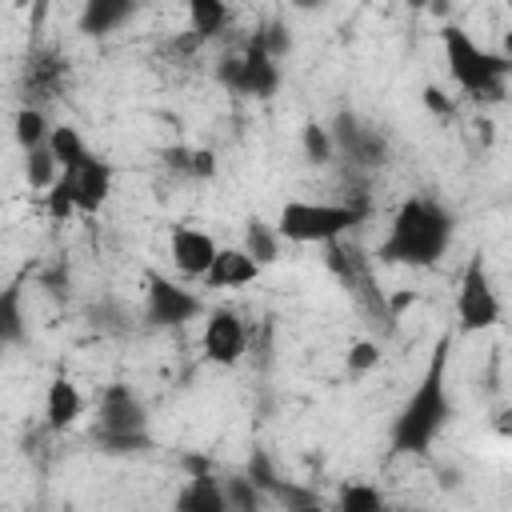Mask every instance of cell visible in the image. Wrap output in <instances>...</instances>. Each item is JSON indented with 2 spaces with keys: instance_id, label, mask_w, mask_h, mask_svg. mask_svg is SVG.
Returning a JSON list of instances; mask_svg holds the SVG:
<instances>
[{
  "instance_id": "d6a6232c",
  "label": "cell",
  "mask_w": 512,
  "mask_h": 512,
  "mask_svg": "<svg viewBox=\"0 0 512 512\" xmlns=\"http://www.w3.org/2000/svg\"><path fill=\"white\" fill-rule=\"evenodd\" d=\"M216 176V152L212 148H192L188 156V180H208Z\"/></svg>"
},
{
  "instance_id": "30bf717a",
  "label": "cell",
  "mask_w": 512,
  "mask_h": 512,
  "mask_svg": "<svg viewBox=\"0 0 512 512\" xmlns=\"http://www.w3.org/2000/svg\"><path fill=\"white\" fill-rule=\"evenodd\" d=\"M68 84V56L56 48V44H36L28 48L24 56V68H20V96L28 108H40L48 100H56Z\"/></svg>"
},
{
  "instance_id": "484cf974",
  "label": "cell",
  "mask_w": 512,
  "mask_h": 512,
  "mask_svg": "<svg viewBox=\"0 0 512 512\" xmlns=\"http://www.w3.org/2000/svg\"><path fill=\"white\" fill-rule=\"evenodd\" d=\"M224 484V512H264V504H268V496L240 472V476H228V480H220Z\"/></svg>"
},
{
  "instance_id": "7402d4cb",
  "label": "cell",
  "mask_w": 512,
  "mask_h": 512,
  "mask_svg": "<svg viewBox=\"0 0 512 512\" xmlns=\"http://www.w3.org/2000/svg\"><path fill=\"white\" fill-rule=\"evenodd\" d=\"M268 500H272V504H280V512H332L316 488L296 484V480H284V476L272 484Z\"/></svg>"
},
{
  "instance_id": "6da1fadb",
  "label": "cell",
  "mask_w": 512,
  "mask_h": 512,
  "mask_svg": "<svg viewBox=\"0 0 512 512\" xmlns=\"http://www.w3.org/2000/svg\"><path fill=\"white\" fill-rule=\"evenodd\" d=\"M448 348L452 340L440 336L432 344V356H428V368L424 376L416 380L412 396L404 400V408L396 412L392 428H388V444L392 452L400 456H424L432 448V440L448 428L452 420V396H448Z\"/></svg>"
},
{
  "instance_id": "44dd1931",
  "label": "cell",
  "mask_w": 512,
  "mask_h": 512,
  "mask_svg": "<svg viewBox=\"0 0 512 512\" xmlns=\"http://www.w3.org/2000/svg\"><path fill=\"white\" fill-rule=\"evenodd\" d=\"M280 244H284V240L276 236V228H272L268 220H260V216H248V220H244V244H240V248H244L260 268L280 260Z\"/></svg>"
},
{
  "instance_id": "cb8c5ba5",
  "label": "cell",
  "mask_w": 512,
  "mask_h": 512,
  "mask_svg": "<svg viewBox=\"0 0 512 512\" xmlns=\"http://www.w3.org/2000/svg\"><path fill=\"white\" fill-rule=\"evenodd\" d=\"M48 152H52V160H56L60 172H72L76 164H84V160L92 156V148L84 144V136H80L72 124H56V128H52V136H48Z\"/></svg>"
},
{
  "instance_id": "f1b7e54d",
  "label": "cell",
  "mask_w": 512,
  "mask_h": 512,
  "mask_svg": "<svg viewBox=\"0 0 512 512\" xmlns=\"http://www.w3.org/2000/svg\"><path fill=\"white\" fill-rule=\"evenodd\" d=\"M252 40H256V44L264 48V56H268V60H276V64H280V56L292 48V36H288V28H284L280 20H268V24H260V28L252 32Z\"/></svg>"
},
{
  "instance_id": "3957f363",
  "label": "cell",
  "mask_w": 512,
  "mask_h": 512,
  "mask_svg": "<svg viewBox=\"0 0 512 512\" xmlns=\"http://www.w3.org/2000/svg\"><path fill=\"white\" fill-rule=\"evenodd\" d=\"M440 40H444L448 72L460 84V92H468L472 100H484V104H500L508 96V76H512V56L508 52L480 48L460 24H444Z\"/></svg>"
},
{
  "instance_id": "7a4b0ae2",
  "label": "cell",
  "mask_w": 512,
  "mask_h": 512,
  "mask_svg": "<svg viewBox=\"0 0 512 512\" xmlns=\"http://www.w3.org/2000/svg\"><path fill=\"white\" fill-rule=\"evenodd\" d=\"M452 244V212L432 196H408L392 212V224L376 248L380 264L432 268Z\"/></svg>"
},
{
  "instance_id": "83f0119b",
  "label": "cell",
  "mask_w": 512,
  "mask_h": 512,
  "mask_svg": "<svg viewBox=\"0 0 512 512\" xmlns=\"http://www.w3.org/2000/svg\"><path fill=\"white\" fill-rule=\"evenodd\" d=\"M300 144H304L308 164H328V160L336 156V148H332V132H328L320 120H308V124L300 128Z\"/></svg>"
},
{
  "instance_id": "7c38bea8",
  "label": "cell",
  "mask_w": 512,
  "mask_h": 512,
  "mask_svg": "<svg viewBox=\"0 0 512 512\" xmlns=\"http://www.w3.org/2000/svg\"><path fill=\"white\" fill-rule=\"evenodd\" d=\"M328 132H332V148L340 156H348V164H356V168H376L388 156V140L376 128L360 124L356 112H340Z\"/></svg>"
},
{
  "instance_id": "ba28073f",
  "label": "cell",
  "mask_w": 512,
  "mask_h": 512,
  "mask_svg": "<svg viewBox=\"0 0 512 512\" xmlns=\"http://www.w3.org/2000/svg\"><path fill=\"white\" fill-rule=\"evenodd\" d=\"M456 320L460 332H488L500 324V296L488 280L484 256H468L464 272H460V292H456Z\"/></svg>"
},
{
  "instance_id": "ffe728a7",
  "label": "cell",
  "mask_w": 512,
  "mask_h": 512,
  "mask_svg": "<svg viewBox=\"0 0 512 512\" xmlns=\"http://www.w3.org/2000/svg\"><path fill=\"white\" fill-rule=\"evenodd\" d=\"M188 20H192V36L204 44V40H216L228 24H232V8L220 4V0H192L188 4Z\"/></svg>"
},
{
  "instance_id": "4fadbf2b",
  "label": "cell",
  "mask_w": 512,
  "mask_h": 512,
  "mask_svg": "<svg viewBox=\"0 0 512 512\" xmlns=\"http://www.w3.org/2000/svg\"><path fill=\"white\" fill-rule=\"evenodd\" d=\"M60 176H64V184H68V192H72L76 212H84V216L100 212V208L108 204V196H112V164L100 160L96 152H92L84 164H76L72 172H60Z\"/></svg>"
},
{
  "instance_id": "4dcf8cb0",
  "label": "cell",
  "mask_w": 512,
  "mask_h": 512,
  "mask_svg": "<svg viewBox=\"0 0 512 512\" xmlns=\"http://www.w3.org/2000/svg\"><path fill=\"white\" fill-rule=\"evenodd\" d=\"M380 364V344L376 340H356L352 348H348V356H344V368L352 372V376H364V372H372Z\"/></svg>"
},
{
  "instance_id": "9c48e42d",
  "label": "cell",
  "mask_w": 512,
  "mask_h": 512,
  "mask_svg": "<svg viewBox=\"0 0 512 512\" xmlns=\"http://www.w3.org/2000/svg\"><path fill=\"white\" fill-rule=\"evenodd\" d=\"M200 312H204V300L192 288H184V284H176L160 272H148V280H144V320L152 328H180Z\"/></svg>"
},
{
  "instance_id": "5b68a950",
  "label": "cell",
  "mask_w": 512,
  "mask_h": 512,
  "mask_svg": "<svg viewBox=\"0 0 512 512\" xmlns=\"http://www.w3.org/2000/svg\"><path fill=\"white\" fill-rule=\"evenodd\" d=\"M368 216V200L360 204H320V200H288L276 216V236L292 244H332L344 240Z\"/></svg>"
},
{
  "instance_id": "9a60e30c",
  "label": "cell",
  "mask_w": 512,
  "mask_h": 512,
  "mask_svg": "<svg viewBox=\"0 0 512 512\" xmlns=\"http://www.w3.org/2000/svg\"><path fill=\"white\" fill-rule=\"evenodd\" d=\"M80 416H84V392L76 388V380H68V376L48 380V392H44V428L48 432H68Z\"/></svg>"
},
{
  "instance_id": "d6986e66",
  "label": "cell",
  "mask_w": 512,
  "mask_h": 512,
  "mask_svg": "<svg viewBox=\"0 0 512 512\" xmlns=\"http://www.w3.org/2000/svg\"><path fill=\"white\" fill-rule=\"evenodd\" d=\"M132 12H136V4H128V0H88L80 8V32L84 36H108L124 20H132Z\"/></svg>"
},
{
  "instance_id": "1f68e13d",
  "label": "cell",
  "mask_w": 512,
  "mask_h": 512,
  "mask_svg": "<svg viewBox=\"0 0 512 512\" xmlns=\"http://www.w3.org/2000/svg\"><path fill=\"white\" fill-rule=\"evenodd\" d=\"M44 212L56 220V224H64L72 212H76V204H72V192H68V184H64V176L44 192Z\"/></svg>"
},
{
  "instance_id": "d4e9b609",
  "label": "cell",
  "mask_w": 512,
  "mask_h": 512,
  "mask_svg": "<svg viewBox=\"0 0 512 512\" xmlns=\"http://www.w3.org/2000/svg\"><path fill=\"white\" fill-rule=\"evenodd\" d=\"M12 136H16V144H20L24 152L44 148L48 136H52V124H48L44 108H28V104H20V112H16V120H12Z\"/></svg>"
},
{
  "instance_id": "277c9868",
  "label": "cell",
  "mask_w": 512,
  "mask_h": 512,
  "mask_svg": "<svg viewBox=\"0 0 512 512\" xmlns=\"http://www.w3.org/2000/svg\"><path fill=\"white\" fill-rule=\"evenodd\" d=\"M92 444L108 456H136L152 448L148 436V408L136 396V388H128L124 380L104 384L100 400H96V424H92Z\"/></svg>"
},
{
  "instance_id": "5bb4252c",
  "label": "cell",
  "mask_w": 512,
  "mask_h": 512,
  "mask_svg": "<svg viewBox=\"0 0 512 512\" xmlns=\"http://www.w3.org/2000/svg\"><path fill=\"white\" fill-rule=\"evenodd\" d=\"M216 240L204 232V228H192V224H176L172 236H168V256H172V268L184 276V280H204L212 256H216Z\"/></svg>"
},
{
  "instance_id": "f546056e",
  "label": "cell",
  "mask_w": 512,
  "mask_h": 512,
  "mask_svg": "<svg viewBox=\"0 0 512 512\" xmlns=\"http://www.w3.org/2000/svg\"><path fill=\"white\" fill-rule=\"evenodd\" d=\"M244 476L268 496L272 492V484L280 480V472H276V464H272V456L264 452V448H252V456H248V468H244Z\"/></svg>"
},
{
  "instance_id": "603a6c76",
  "label": "cell",
  "mask_w": 512,
  "mask_h": 512,
  "mask_svg": "<svg viewBox=\"0 0 512 512\" xmlns=\"http://www.w3.org/2000/svg\"><path fill=\"white\" fill-rule=\"evenodd\" d=\"M332 512H392V508H388V500L380 496L376 484H368V480H344L336 488Z\"/></svg>"
},
{
  "instance_id": "2e32d148",
  "label": "cell",
  "mask_w": 512,
  "mask_h": 512,
  "mask_svg": "<svg viewBox=\"0 0 512 512\" xmlns=\"http://www.w3.org/2000/svg\"><path fill=\"white\" fill-rule=\"evenodd\" d=\"M172 512H224V484L204 472V460H196V472L176 488Z\"/></svg>"
},
{
  "instance_id": "52a82bcc",
  "label": "cell",
  "mask_w": 512,
  "mask_h": 512,
  "mask_svg": "<svg viewBox=\"0 0 512 512\" xmlns=\"http://www.w3.org/2000/svg\"><path fill=\"white\" fill-rule=\"evenodd\" d=\"M216 80H220L228 92H236V96L268 100V96H276V88H280V64L268 60L264 48L248 36V44H244L240 56H224V60L216 64Z\"/></svg>"
},
{
  "instance_id": "4316f807",
  "label": "cell",
  "mask_w": 512,
  "mask_h": 512,
  "mask_svg": "<svg viewBox=\"0 0 512 512\" xmlns=\"http://www.w3.org/2000/svg\"><path fill=\"white\" fill-rule=\"evenodd\" d=\"M56 180H60V168H56V160H52L48 144H44V148L24 152V184H28L32 192H48Z\"/></svg>"
},
{
  "instance_id": "8992f818",
  "label": "cell",
  "mask_w": 512,
  "mask_h": 512,
  "mask_svg": "<svg viewBox=\"0 0 512 512\" xmlns=\"http://www.w3.org/2000/svg\"><path fill=\"white\" fill-rule=\"evenodd\" d=\"M328 248V268L340 276V284L352 292V300L364 308V316H372V324H392V308L384 300V292L376 288L372 264L360 256V248H348L344 240L324 244Z\"/></svg>"
},
{
  "instance_id": "8fae6325",
  "label": "cell",
  "mask_w": 512,
  "mask_h": 512,
  "mask_svg": "<svg viewBox=\"0 0 512 512\" xmlns=\"http://www.w3.org/2000/svg\"><path fill=\"white\" fill-rule=\"evenodd\" d=\"M200 348H204V360L208 364H220V368L240 364L244 352H248V328H244V320L232 308H212L208 320H204Z\"/></svg>"
},
{
  "instance_id": "836d02e7",
  "label": "cell",
  "mask_w": 512,
  "mask_h": 512,
  "mask_svg": "<svg viewBox=\"0 0 512 512\" xmlns=\"http://www.w3.org/2000/svg\"><path fill=\"white\" fill-rule=\"evenodd\" d=\"M92 316H96V328H104V332H124V328H128L124 312H120V308H116L112 300L96 304V308H92Z\"/></svg>"
},
{
  "instance_id": "e0dca14e",
  "label": "cell",
  "mask_w": 512,
  "mask_h": 512,
  "mask_svg": "<svg viewBox=\"0 0 512 512\" xmlns=\"http://www.w3.org/2000/svg\"><path fill=\"white\" fill-rule=\"evenodd\" d=\"M260 276V264L244 252V248H216L208 272H204V284L208 288H244Z\"/></svg>"
},
{
  "instance_id": "d590c367",
  "label": "cell",
  "mask_w": 512,
  "mask_h": 512,
  "mask_svg": "<svg viewBox=\"0 0 512 512\" xmlns=\"http://www.w3.org/2000/svg\"><path fill=\"white\" fill-rule=\"evenodd\" d=\"M64 512H68V508H64Z\"/></svg>"
},
{
  "instance_id": "e575fe53",
  "label": "cell",
  "mask_w": 512,
  "mask_h": 512,
  "mask_svg": "<svg viewBox=\"0 0 512 512\" xmlns=\"http://www.w3.org/2000/svg\"><path fill=\"white\" fill-rule=\"evenodd\" d=\"M424 104H428V112H432V116H440V120H452V112H456V108H452V100L444 96V88H436V84H428V88H424Z\"/></svg>"
},
{
  "instance_id": "ac0fdd59",
  "label": "cell",
  "mask_w": 512,
  "mask_h": 512,
  "mask_svg": "<svg viewBox=\"0 0 512 512\" xmlns=\"http://www.w3.org/2000/svg\"><path fill=\"white\" fill-rule=\"evenodd\" d=\"M28 320H24V280H8L0 288V352L24 344Z\"/></svg>"
}]
</instances>
